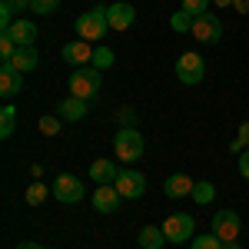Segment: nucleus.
<instances>
[{"mask_svg": "<svg viewBox=\"0 0 249 249\" xmlns=\"http://www.w3.org/2000/svg\"><path fill=\"white\" fill-rule=\"evenodd\" d=\"M216 3H219V7H232V0H216Z\"/></svg>", "mask_w": 249, "mask_h": 249, "instance_id": "nucleus-36", "label": "nucleus"}, {"mask_svg": "<svg viewBox=\"0 0 249 249\" xmlns=\"http://www.w3.org/2000/svg\"><path fill=\"white\" fill-rule=\"evenodd\" d=\"M73 27H77V37H80V40H87V43H93V40H103V34L110 30L107 7H93V10H87V14H80Z\"/></svg>", "mask_w": 249, "mask_h": 249, "instance_id": "nucleus-1", "label": "nucleus"}, {"mask_svg": "<svg viewBox=\"0 0 249 249\" xmlns=\"http://www.w3.org/2000/svg\"><path fill=\"white\" fill-rule=\"evenodd\" d=\"M40 133L43 136H57L60 133V120L57 116H40Z\"/></svg>", "mask_w": 249, "mask_h": 249, "instance_id": "nucleus-28", "label": "nucleus"}, {"mask_svg": "<svg viewBox=\"0 0 249 249\" xmlns=\"http://www.w3.org/2000/svg\"><path fill=\"white\" fill-rule=\"evenodd\" d=\"M20 90H23V73H20L14 63L3 60V67H0V96L3 100H14Z\"/></svg>", "mask_w": 249, "mask_h": 249, "instance_id": "nucleus-10", "label": "nucleus"}, {"mask_svg": "<svg viewBox=\"0 0 249 249\" xmlns=\"http://www.w3.org/2000/svg\"><path fill=\"white\" fill-rule=\"evenodd\" d=\"M193 20H196V17H193V14H186V10L179 7V10L170 17V27L176 30V34H193Z\"/></svg>", "mask_w": 249, "mask_h": 249, "instance_id": "nucleus-21", "label": "nucleus"}, {"mask_svg": "<svg viewBox=\"0 0 249 249\" xmlns=\"http://www.w3.org/2000/svg\"><path fill=\"white\" fill-rule=\"evenodd\" d=\"M113 153H116V160H123V163H136V160L143 156V136H140V130L123 126L113 140Z\"/></svg>", "mask_w": 249, "mask_h": 249, "instance_id": "nucleus-3", "label": "nucleus"}, {"mask_svg": "<svg viewBox=\"0 0 249 249\" xmlns=\"http://www.w3.org/2000/svg\"><path fill=\"white\" fill-rule=\"evenodd\" d=\"M43 199H47V186H43V183H30V186H27V203H30V206H40Z\"/></svg>", "mask_w": 249, "mask_h": 249, "instance_id": "nucleus-25", "label": "nucleus"}, {"mask_svg": "<svg viewBox=\"0 0 249 249\" xmlns=\"http://www.w3.org/2000/svg\"><path fill=\"white\" fill-rule=\"evenodd\" d=\"M193 230H196V223H193V216H186V213H173L170 219L163 223L166 243H173V246H179V243H190V239H193Z\"/></svg>", "mask_w": 249, "mask_h": 249, "instance_id": "nucleus-5", "label": "nucleus"}, {"mask_svg": "<svg viewBox=\"0 0 249 249\" xmlns=\"http://www.w3.org/2000/svg\"><path fill=\"white\" fill-rule=\"evenodd\" d=\"M3 34L14 40L17 47H34V40L40 37L37 23H30V20H20V17L14 20V23H10V30H3Z\"/></svg>", "mask_w": 249, "mask_h": 249, "instance_id": "nucleus-11", "label": "nucleus"}, {"mask_svg": "<svg viewBox=\"0 0 249 249\" xmlns=\"http://www.w3.org/2000/svg\"><path fill=\"white\" fill-rule=\"evenodd\" d=\"M243 146H249V123H243V126H239V136L232 140V153H239Z\"/></svg>", "mask_w": 249, "mask_h": 249, "instance_id": "nucleus-30", "label": "nucleus"}, {"mask_svg": "<svg viewBox=\"0 0 249 249\" xmlns=\"http://www.w3.org/2000/svg\"><path fill=\"white\" fill-rule=\"evenodd\" d=\"M183 10L199 17V14H210V0H183Z\"/></svg>", "mask_w": 249, "mask_h": 249, "instance_id": "nucleus-27", "label": "nucleus"}, {"mask_svg": "<svg viewBox=\"0 0 249 249\" xmlns=\"http://www.w3.org/2000/svg\"><path fill=\"white\" fill-rule=\"evenodd\" d=\"M239 216L232 210H219L216 216H213V232L223 239V243H236V236H239Z\"/></svg>", "mask_w": 249, "mask_h": 249, "instance_id": "nucleus-8", "label": "nucleus"}, {"mask_svg": "<svg viewBox=\"0 0 249 249\" xmlns=\"http://www.w3.org/2000/svg\"><path fill=\"white\" fill-rule=\"evenodd\" d=\"M90 176L96 179V186H107V183H116L120 170H116V163H110V160H93L90 163Z\"/></svg>", "mask_w": 249, "mask_h": 249, "instance_id": "nucleus-16", "label": "nucleus"}, {"mask_svg": "<svg viewBox=\"0 0 249 249\" xmlns=\"http://www.w3.org/2000/svg\"><path fill=\"white\" fill-rule=\"evenodd\" d=\"M140 246L143 249H163L166 246V232H163V226H143V230H140Z\"/></svg>", "mask_w": 249, "mask_h": 249, "instance_id": "nucleus-18", "label": "nucleus"}, {"mask_svg": "<svg viewBox=\"0 0 249 249\" xmlns=\"http://www.w3.org/2000/svg\"><path fill=\"white\" fill-rule=\"evenodd\" d=\"M193 186H196V179H190L186 173H173L170 179L163 183V193L170 199H183V196H193Z\"/></svg>", "mask_w": 249, "mask_h": 249, "instance_id": "nucleus-14", "label": "nucleus"}, {"mask_svg": "<svg viewBox=\"0 0 249 249\" xmlns=\"http://www.w3.org/2000/svg\"><path fill=\"white\" fill-rule=\"evenodd\" d=\"M190 249H223V239L216 232H203V236H193Z\"/></svg>", "mask_w": 249, "mask_h": 249, "instance_id": "nucleus-23", "label": "nucleus"}, {"mask_svg": "<svg viewBox=\"0 0 249 249\" xmlns=\"http://www.w3.org/2000/svg\"><path fill=\"white\" fill-rule=\"evenodd\" d=\"M83 179H77L73 173H60L57 179H53V196H57L60 203H67V206H73L83 199Z\"/></svg>", "mask_w": 249, "mask_h": 249, "instance_id": "nucleus-6", "label": "nucleus"}, {"mask_svg": "<svg viewBox=\"0 0 249 249\" xmlns=\"http://www.w3.org/2000/svg\"><path fill=\"white\" fill-rule=\"evenodd\" d=\"M239 173L249 179V150H246V153H239Z\"/></svg>", "mask_w": 249, "mask_h": 249, "instance_id": "nucleus-32", "label": "nucleus"}, {"mask_svg": "<svg viewBox=\"0 0 249 249\" xmlns=\"http://www.w3.org/2000/svg\"><path fill=\"white\" fill-rule=\"evenodd\" d=\"M60 7V0H30V10L40 14V17H47V14H53Z\"/></svg>", "mask_w": 249, "mask_h": 249, "instance_id": "nucleus-26", "label": "nucleus"}, {"mask_svg": "<svg viewBox=\"0 0 249 249\" xmlns=\"http://www.w3.org/2000/svg\"><path fill=\"white\" fill-rule=\"evenodd\" d=\"M14 123H17V110L7 103L3 110H0V136L7 140V136H14Z\"/></svg>", "mask_w": 249, "mask_h": 249, "instance_id": "nucleus-22", "label": "nucleus"}, {"mask_svg": "<svg viewBox=\"0 0 249 249\" xmlns=\"http://www.w3.org/2000/svg\"><path fill=\"white\" fill-rule=\"evenodd\" d=\"M232 10H239V14H249V0H232Z\"/></svg>", "mask_w": 249, "mask_h": 249, "instance_id": "nucleus-33", "label": "nucleus"}, {"mask_svg": "<svg viewBox=\"0 0 249 249\" xmlns=\"http://www.w3.org/2000/svg\"><path fill=\"white\" fill-rule=\"evenodd\" d=\"M116 193L123 196V199H140L143 193H146V176L136 170H120V176H116Z\"/></svg>", "mask_w": 249, "mask_h": 249, "instance_id": "nucleus-7", "label": "nucleus"}, {"mask_svg": "<svg viewBox=\"0 0 249 249\" xmlns=\"http://www.w3.org/2000/svg\"><path fill=\"white\" fill-rule=\"evenodd\" d=\"M7 63H14L20 73H30V70H37L40 63V53L34 50V47H17V53H14V60H7Z\"/></svg>", "mask_w": 249, "mask_h": 249, "instance_id": "nucleus-17", "label": "nucleus"}, {"mask_svg": "<svg viewBox=\"0 0 249 249\" xmlns=\"http://www.w3.org/2000/svg\"><path fill=\"white\" fill-rule=\"evenodd\" d=\"M103 70L96 67H77L70 73V96H80V100H93L100 96V87H103Z\"/></svg>", "mask_w": 249, "mask_h": 249, "instance_id": "nucleus-2", "label": "nucleus"}, {"mask_svg": "<svg viewBox=\"0 0 249 249\" xmlns=\"http://www.w3.org/2000/svg\"><path fill=\"white\" fill-rule=\"evenodd\" d=\"M120 203H123V196L116 193L113 183H107V186H96V193H93V206H96L100 213H116V210H120Z\"/></svg>", "mask_w": 249, "mask_h": 249, "instance_id": "nucleus-13", "label": "nucleus"}, {"mask_svg": "<svg viewBox=\"0 0 249 249\" xmlns=\"http://www.w3.org/2000/svg\"><path fill=\"white\" fill-rule=\"evenodd\" d=\"M63 60L73 63V67H83L87 60H93V47H90L87 40H70V43L63 47Z\"/></svg>", "mask_w": 249, "mask_h": 249, "instance_id": "nucleus-15", "label": "nucleus"}, {"mask_svg": "<svg viewBox=\"0 0 249 249\" xmlns=\"http://www.w3.org/2000/svg\"><path fill=\"white\" fill-rule=\"evenodd\" d=\"M107 17H110V30H130L136 20V10L133 3H113V7H107Z\"/></svg>", "mask_w": 249, "mask_h": 249, "instance_id": "nucleus-12", "label": "nucleus"}, {"mask_svg": "<svg viewBox=\"0 0 249 249\" xmlns=\"http://www.w3.org/2000/svg\"><path fill=\"white\" fill-rule=\"evenodd\" d=\"M3 7H10L14 14H23V10L30 7V0H3Z\"/></svg>", "mask_w": 249, "mask_h": 249, "instance_id": "nucleus-31", "label": "nucleus"}, {"mask_svg": "<svg viewBox=\"0 0 249 249\" xmlns=\"http://www.w3.org/2000/svg\"><path fill=\"white\" fill-rule=\"evenodd\" d=\"M93 67H96V70L113 67V50H110V47H96V50H93Z\"/></svg>", "mask_w": 249, "mask_h": 249, "instance_id": "nucleus-24", "label": "nucleus"}, {"mask_svg": "<svg viewBox=\"0 0 249 249\" xmlns=\"http://www.w3.org/2000/svg\"><path fill=\"white\" fill-rule=\"evenodd\" d=\"M193 37L199 40V43H216V40L223 37V23H219V17L199 14V17L193 20Z\"/></svg>", "mask_w": 249, "mask_h": 249, "instance_id": "nucleus-9", "label": "nucleus"}, {"mask_svg": "<svg viewBox=\"0 0 249 249\" xmlns=\"http://www.w3.org/2000/svg\"><path fill=\"white\" fill-rule=\"evenodd\" d=\"M193 199H196L199 206H210L213 199H216V186L206 183V179H196V186H193Z\"/></svg>", "mask_w": 249, "mask_h": 249, "instance_id": "nucleus-20", "label": "nucleus"}, {"mask_svg": "<svg viewBox=\"0 0 249 249\" xmlns=\"http://www.w3.org/2000/svg\"><path fill=\"white\" fill-rule=\"evenodd\" d=\"M60 116L63 120H83L87 116V100H80V96L60 100Z\"/></svg>", "mask_w": 249, "mask_h": 249, "instance_id": "nucleus-19", "label": "nucleus"}, {"mask_svg": "<svg viewBox=\"0 0 249 249\" xmlns=\"http://www.w3.org/2000/svg\"><path fill=\"white\" fill-rule=\"evenodd\" d=\"M14 53H17V43L3 34V37H0V57H3V60H14Z\"/></svg>", "mask_w": 249, "mask_h": 249, "instance_id": "nucleus-29", "label": "nucleus"}, {"mask_svg": "<svg viewBox=\"0 0 249 249\" xmlns=\"http://www.w3.org/2000/svg\"><path fill=\"white\" fill-rule=\"evenodd\" d=\"M17 249H43V246H40V243H20Z\"/></svg>", "mask_w": 249, "mask_h": 249, "instance_id": "nucleus-34", "label": "nucleus"}, {"mask_svg": "<svg viewBox=\"0 0 249 249\" xmlns=\"http://www.w3.org/2000/svg\"><path fill=\"white\" fill-rule=\"evenodd\" d=\"M223 249H239V243H223Z\"/></svg>", "mask_w": 249, "mask_h": 249, "instance_id": "nucleus-35", "label": "nucleus"}, {"mask_svg": "<svg viewBox=\"0 0 249 249\" xmlns=\"http://www.w3.org/2000/svg\"><path fill=\"white\" fill-rule=\"evenodd\" d=\"M176 77H179V83H186V87H196L199 80L206 77V60L199 57L196 50L179 53V60H176Z\"/></svg>", "mask_w": 249, "mask_h": 249, "instance_id": "nucleus-4", "label": "nucleus"}]
</instances>
